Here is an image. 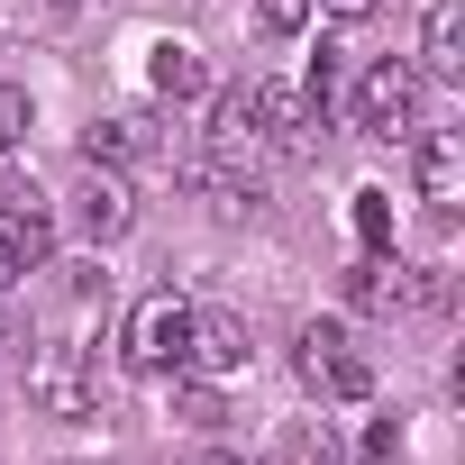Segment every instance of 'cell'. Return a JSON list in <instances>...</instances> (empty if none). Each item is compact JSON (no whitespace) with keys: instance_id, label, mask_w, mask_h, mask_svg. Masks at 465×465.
I'll return each mask as SVG.
<instances>
[{"instance_id":"d6986e66","label":"cell","mask_w":465,"mask_h":465,"mask_svg":"<svg viewBox=\"0 0 465 465\" xmlns=\"http://www.w3.org/2000/svg\"><path fill=\"white\" fill-rule=\"evenodd\" d=\"M210 465H247V456H210Z\"/></svg>"},{"instance_id":"5b68a950","label":"cell","mask_w":465,"mask_h":465,"mask_svg":"<svg viewBox=\"0 0 465 465\" xmlns=\"http://www.w3.org/2000/svg\"><path fill=\"white\" fill-rule=\"evenodd\" d=\"M247 101H256V137H274V146H292V155L320 146V128H329L302 83H247Z\"/></svg>"},{"instance_id":"4fadbf2b","label":"cell","mask_w":465,"mask_h":465,"mask_svg":"<svg viewBox=\"0 0 465 465\" xmlns=\"http://www.w3.org/2000/svg\"><path fill=\"white\" fill-rule=\"evenodd\" d=\"M155 92H164V101H201V92H210V74H201V55H192L183 37L155 46Z\"/></svg>"},{"instance_id":"9c48e42d","label":"cell","mask_w":465,"mask_h":465,"mask_svg":"<svg viewBox=\"0 0 465 465\" xmlns=\"http://www.w3.org/2000/svg\"><path fill=\"white\" fill-rule=\"evenodd\" d=\"M74 219H83V238L92 247H110V238H128V228H137V201H128V183L119 173H83V192H74Z\"/></svg>"},{"instance_id":"30bf717a","label":"cell","mask_w":465,"mask_h":465,"mask_svg":"<svg viewBox=\"0 0 465 465\" xmlns=\"http://www.w3.org/2000/svg\"><path fill=\"white\" fill-rule=\"evenodd\" d=\"M456 192H465V137L438 128V137L420 146V201H429V210H456Z\"/></svg>"},{"instance_id":"5bb4252c","label":"cell","mask_w":465,"mask_h":465,"mask_svg":"<svg viewBox=\"0 0 465 465\" xmlns=\"http://www.w3.org/2000/svg\"><path fill=\"white\" fill-rule=\"evenodd\" d=\"M256 19H265V37H302L311 28V0H256Z\"/></svg>"},{"instance_id":"8fae6325","label":"cell","mask_w":465,"mask_h":465,"mask_svg":"<svg viewBox=\"0 0 465 465\" xmlns=\"http://www.w3.org/2000/svg\"><path fill=\"white\" fill-rule=\"evenodd\" d=\"M420 74H465V0H429V28H420Z\"/></svg>"},{"instance_id":"3957f363","label":"cell","mask_w":465,"mask_h":465,"mask_svg":"<svg viewBox=\"0 0 465 465\" xmlns=\"http://www.w3.org/2000/svg\"><path fill=\"white\" fill-rule=\"evenodd\" d=\"M183 329H192V311H183L173 292H146V302L128 311V329H119V356H128L137 374H164V365H183Z\"/></svg>"},{"instance_id":"9a60e30c","label":"cell","mask_w":465,"mask_h":465,"mask_svg":"<svg viewBox=\"0 0 465 465\" xmlns=\"http://www.w3.org/2000/svg\"><path fill=\"white\" fill-rule=\"evenodd\" d=\"M19 128H28V92H19V83H0V155L19 146Z\"/></svg>"},{"instance_id":"7c38bea8","label":"cell","mask_w":465,"mask_h":465,"mask_svg":"<svg viewBox=\"0 0 465 465\" xmlns=\"http://www.w3.org/2000/svg\"><path fill=\"white\" fill-rule=\"evenodd\" d=\"M83 155H92V164H137V155H155V128H146L137 110L92 119V128H83Z\"/></svg>"},{"instance_id":"e0dca14e","label":"cell","mask_w":465,"mask_h":465,"mask_svg":"<svg viewBox=\"0 0 465 465\" xmlns=\"http://www.w3.org/2000/svg\"><path fill=\"white\" fill-rule=\"evenodd\" d=\"M365 456L383 465V456H401V420H374V438H365Z\"/></svg>"},{"instance_id":"52a82bcc","label":"cell","mask_w":465,"mask_h":465,"mask_svg":"<svg viewBox=\"0 0 465 465\" xmlns=\"http://www.w3.org/2000/svg\"><path fill=\"white\" fill-rule=\"evenodd\" d=\"M46 256H55V228H46V210H37V201H0V283L37 274Z\"/></svg>"},{"instance_id":"ba28073f","label":"cell","mask_w":465,"mask_h":465,"mask_svg":"<svg viewBox=\"0 0 465 465\" xmlns=\"http://www.w3.org/2000/svg\"><path fill=\"white\" fill-rule=\"evenodd\" d=\"M192 192H201L219 219H256V210H265V183L238 173V155H228V146H210V155L192 164Z\"/></svg>"},{"instance_id":"277c9868","label":"cell","mask_w":465,"mask_h":465,"mask_svg":"<svg viewBox=\"0 0 465 465\" xmlns=\"http://www.w3.org/2000/svg\"><path fill=\"white\" fill-rule=\"evenodd\" d=\"M28 401L55 411V420H83V411H92V374H83V347H74V338H46V347H37Z\"/></svg>"},{"instance_id":"2e32d148","label":"cell","mask_w":465,"mask_h":465,"mask_svg":"<svg viewBox=\"0 0 465 465\" xmlns=\"http://www.w3.org/2000/svg\"><path fill=\"white\" fill-rule=\"evenodd\" d=\"M183 411H192V420H201V429H219V420H228V411H219V392H210V383H192V392H183Z\"/></svg>"},{"instance_id":"ac0fdd59","label":"cell","mask_w":465,"mask_h":465,"mask_svg":"<svg viewBox=\"0 0 465 465\" xmlns=\"http://www.w3.org/2000/svg\"><path fill=\"white\" fill-rule=\"evenodd\" d=\"M320 10H329L338 28H356V19H374V10H383V0H320Z\"/></svg>"},{"instance_id":"7a4b0ae2","label":"cell","mask_w":465,"mask_h":465,"mask_svg":"<svg viewBox=\"0 0 465 465\" xmlns=\"http://www.w3.org/2000/svg\"><path fill=\"white\" fill-rule=\"evenodd\" d=\"M356 128L365 137H411L420 128V64H365V83H356Z\"/></svg>"},{"instance_id":"8992f818","label":"cell","mask_w":465,"mask_h":465,"mask_svg":"<svg viewBox=\"0 0 465 465\" xmlns=\"http://www.w3.org/2000/svg\"><path fill=\"white\" fill-rule=\"evenodd\" d=\"M183 365L201 374V383H228L247 365V329L228 320V311H192V329H183Z\"/></svg>"},{"instance_id":"6da1fadb","label":"cell","mask_w":465,"mask_h":465,"mask_svg":"<svg viewBox=\"0 0 465 465\" xmlns=\"http://www.w3.org/2000/svg\"><path fill=\"white\" fill-rule=\"evenodd\" d=\"M292 365H302V383H311L320 401H365V392H374V365H365V356L347 347V329H329V320L302 329V356H292Z\"/></svg>"}]
</instances>
